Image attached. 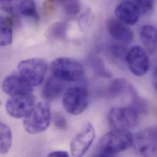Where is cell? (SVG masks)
I'll use <instances>...</instances> for the list:
<instances>
[{
    "label": "cell",
    "mask_w": 157,
    "mask_h": 157,
    "mask_svg": "<svg viewBox=\"0 0 157 157\" xmlns=\"http://www.w3.org/2000/svg\"><path fill=\"white\" fill-rule=\"evenodd\" d=\"M20 12L27 17L39 18L37 7L34 0H21L20 2Z\"/></svg>",
    "instance_id": "obj_20"
},
{
    "label": "cell",
    "mask_w": 157,
    "mask_h": 157,
    "mask_svg": "<svg viewBox=\"0 0 157 157\" xmlns=\"http://www.w3.org/2000/svg\"><path fill=\"white\" fill-rule=\"evenodd\" d=\"M94 72L96 75L103 78H110L112 77L111 73L106 69L103 61L98 58H94L90 62Z\"/></svg>",
    "instance_id": "obj_22"
},
{
    "label": "cell",
    "mask_w": 157,
    "mask_h": 157,
    "mask_svg": "<svg viewBox=\"0 0 157 157\" xmlns=\"http://www.w3.org/2000/svg\"><path fill=\"white\" fill-rule=\"evenodd\" d=\"M139 9L141 14H146L150 12L154 8V0H131Z\"/></svg>",
    "instance_id": "obj_24"
},
{
    "label": "cell",
    "mask_w": 157,
    "mask_h": 157,
    "mask_svg": "<svg viewBox=\"0 0 157 157\" xmlns=\"http://www.w3.org/2000/svg\"><path fill=\"white\" fill-rule=\"evenodd\" d=\"M111 54L118 59H122L123 58H125L127 53L125 48L121 45H113L111 48Z\"/></svg>",
    "instance_id": "obj_26"
},
{
    "label": "cell",
    "mask_w": 157,
    "mask_h": 157,
    "mask_svg": "<svg viewBox=\"0 0 157 157\" xmlns=\"http://www.w3.org/2000/svg\"><path fill=\"white\" fill-rule=\"evenodd\" d=\"M108 32L111 37L122 43L128 44L133 40V33L117 18H110L107 21Z\"/></svg>",
    "instance_id": "obj_12"
},
{
    "label": "cell",
    "mask_w": 157,
    "mask_h": 157,
    "mask_svg": "<svg viewBox=\"0 0 157 157\" xmlns=\"http://www.w3.org/2000/svg\"><path fill=\"white\" fill-rule=\"evenodd\" d=\"M140 113L133 106L112 108L108 115L109 125L112 130H127L135 127Z\"/></svg>",
    "instance_id": "obj_4"
},
{
    "label": "cell",
    "mask_w": 157,
    "mask_h": 157,
    "mask_svg": "<svg viewBox=\"0 0 157 157\" xmlns=\"http://www.w3.org/2000/svg\"><path fill=\"white\" fill-rule=\"evenodd\" d=\"M136 147L145 157H157V145L144 140H136Z\"/></svg>",
    "instance_id": "obj_19"
},
{
    "label": "cell",
    "mask_w": 157,
    "mask_h": 157,
    "mask_svg": "<svg viewBox=\"0 0 157 157\" xmlns=\"http://www.w3.org/2000/svg\"><path fill=\"white\" fill-rule=\"evenodd\" d=\"M134 142L127 130H112L104 135L98 143L99 156L111 157L128 149Z\"/></svg>",
    "instance_id": "obj_1"
},
{
    "label": "cell",
    "mask_w": 157,
    "mask_h": 157,
    "mask_svg": "<svg viewBox=\"0 0 157 157\" xmlns=\"http://www.w3.org/2000/svg\"><path fill=\"white\" fill-rule=\"evenodd\" d=\"M114 13L117 19L129 25H135L141 15L136 5L131 0H124L119 3Z\"/></svg>",
    "instance_id": "obj_11"
},
{
    "label": "cell",
    "mask_w": 157,
    "mask_h": 157,
    "mask_svg": "<svg viewBox=\"0 0 157 157\" xmlns=\"http://www.w3.org/2000/svg\"><path fill=\"white\" fill-rule=\"evenodd\" d=\"M48 156L51 157H67L69 156V155L66 151H53V152H52L51 153H50Z\"/></svg>",
    "instance_id": "obj_27"
},
{
    "label": "cell",
    "mask_w": 157,
    "mask_h": 157,
    "mask_svg": "<svg viewBox=\"0 0 157 157\" xmlns=\"http://www.w3.org/2000/svg\"><path fill=\"white\" fill-rule=\"evenodd\" d=\"M152 82H153V85H154L155 89L157 91V68L155 70L154 74H153Z\"/></svg>",
    "instance_id": "obj_28"
},
{
    "label": "cell",
    "mask_w": 157,
    "mask_h": 157,
    "mask_svg": "<svg viewBox=\"0 0 157 157\" xmlns=\"http://www.w3.org/2000/svg\"><path fill=\"white\" fill-rule=\"evenodd\" d=\"M63 81L53 76L48 79L42 89V96L47 100L58 98L64 92L65 84Z\"/></svg>",
    "instance_id": "obj_13"
},
{
    "label": "cell",
    "mask_w": 157,
    "mask_h": 157,
    "mask_svg": "<svg viewBox=\"0 0 157 157\" xmlns=\"http://www.w3.org/2000/svg\"><path fill=\"white\" fill-rule=\"evenodd\" d=\"M20 0H1V6L2 9L11 15L17 17L20 12Z\"/></svg>",
    "instance_id": "obj_21"
},
{
    "label": "cell",
    "mask_w": 157,
    "mask_h": 157,
    "mask_svg": "<svg viewBox=\"0 0 157 157\" xmlns=\"http://www.w3.org/2000/svg\"><path fill=\"white\" fill-rule=\"evenodd\" d=\"M65 13L70 16L76 15L80 10L79 0H59Z\"/></svg>",
    "instance_id": "obj_23"
},
{
    "label": "cell",
    "mask_w": 157,
    "mask_h": 157,
    "mask_svg": "<svg viewBox=\"0 0 157 157\" xmlns=\"http://www.w3.org/2000/svg\"><path fill=\"white\" fill-rule=\"evenodd\" d=\"M19 75L33 86L41 84L48 70V64L42 58H31L19 63L17 66Z\"/></svg>",
    "instance_id": "obj_5"
},
{
    "label": "cell",
    "mask_w": 157,
    "mask_h": 157,
    "mask_svg": "<svg viewBox=\"0 0 157 157\" xmlns=\"http://www.w3.org/2000/svg\"><path fill=\"white\" fill-rule=\"evenodd\" d=\"M13 39V20L10 17H1V46L5 47L12 43Z\"/></svg>",
    "instance_id": "obj_16"
},
{
    "label": "cell",
    "mask_w": 157,
    "mask_h": 157,
    "mask_svg": "<svg viewBox=\"0 0 157 157\" xmlns=\"http://www.w3.org/2000/svg\"><path fill=\"white\" fill-rule=\"evenodd\" d=\"M54 77L64 82H75L82 78L84 74L83 66L71 58L60 57L55 59L50 66Z\"/></svg>",
    "instance_id": "obj_3"
},
{
    "label": "cell",
    "mask_w": 157,
    "mask_h": 157,
    "mask_svg": "<svg viewBox=\"0 0 157 157\" xmlns=\"http://www.w3.org/2000/svg\"><path fill=\"white\" fill-rule=\"evenodd\" d=\"M33 86L20 75H11L3 80L2 89L8 95L17 96L31 94Z\"/></svg>",
    "instance_id": "obj_10"
},
{
    "label": "cell",
    "mask_w": 157,
    "mask_h": 157,
    "mask_svg": "<svg viewBox=\"0 0 157 157\" xmlns=\"http://www.w3.org/2000/svg\"><path fill=\"white\" fill-rule=\"evenodd\" d=\"M95 138V131L93 125L86 124L74 137L71 144V154L74 157L83 156L89 149Z\"/></svg>",
    "instance_id": "obj_9"
},
{
    "label": "cell",
    "mask_w": 157,
    "mask_h": 157,
    "mask_svg": "<svg viewBox=\"0 0 157 157\" xmlns=\"http://www.w3.org/2000/svg\"><path fill=\"white\" fill-rule=\"evenodd\" d=\"M55 126L59 130H65L67 128V121L65 116L61 113H55L53 117Z\"/></svg>",
    "instance_id": "obj_25"
},
{
    "label": "cell",
    "mask_w": 157,
    "mask_h": 157,
    "mask_svg": "<svg viewBox=\"0 0 157 157\" xmlns=\"http://www.w3.org/2000/svg\"><path fill=\"white\" fill-rule=\"evenodd\" d=\"M51 119L52 114L49 105L45 102H39L24 118L23 127L29 134H39L48 128Z\"/></svg>",
    "instance_id": "obj_2"
},
{
    "label": "cell",
    "mask_w": 157,
    "mask_h": 157,
    "mask_svg": "<svg viewBox=\"0 0 157 157\" xmlns=\"http://www.w3.org/2000/svg\"><path fill=\"white\" fill-rule=\"evenodd\" d=\"M89 104V94L83 86H77L67 89L64 92L63 105L67 112L72 115L82 113Z\"/></svg>",
    "instance_id": "obj_6"
},
{
    "label": "cell",
    "mask_w": 157,
    "mask_h": 157,
    "mask_svg": "<svg viewBox=\"0 0 157 157\" xmlns=\"http://www.w3.org/2000/svg\"><path fill=\"white\" fill-rule=\"evenodd\" d=\"M68 26L65 22L58 21L52 25L48 29L47 36L52 40H63L67 36Z\"/></svg>",
    "instance_id": "obj_18"
},
{
    "label": "cell",
    "mask_w": 157,
    "mask_h": 157,
    "mask_svg": "<svg viewBox=\"0 0 157 157\" xmlns=\"http://www.w3.org/2000/svg\"><path fill=\"white\" fill-rule=\"evenodd\" d=\"M108 92L113 97L128 94L131 95L132 98L138 95L133 86L127 80L124 78L114 79L108 88Z\"/></svg>",
    "instance_id": "obj_15"
},
{
    "label": "cell",
    "mask_w": 157,
    "mask_h": 157,
    "mask_svg": "<svg viewBox=\"0 0 157 157\" xmlns=\"http://www.w3.org/2000/svg\"><path fill=\"white\" fill-rule=\"evenodd\" d=\"M140 37L146 49L150 53L157 50V28L153 25L144 26L140 32Z\"/></svg>",
    "instance_id": "obj_14"
},
{
    "label": "cell",
    "mask_w": 157,
    "mask_h": 157,
    "mask_svg": "<svg viewBox=\"0 0 157 157\" xmlns=\"http://www.w3.org/2000/svg\"><path fill=\"white\" fill-rule=\"evenodd\" d=\"M125 61L130 72L137 77L145 75L149 70L150 62L147 52L139 45L132 47L125 57Z\"/></svg>",
    "instance_id": "obj_7"
},
{
    "label": "cell",
    "mask_w": 157,
    "mask_h": 157,
    "mask_svg": "<svg viewBox=\"0 0 157 157\" xmlns=\"http://www.w3.org/2000/svg\"><path fill=\"white\" fill-rule=\"evenodd\" d=\"M36 105V98L32 94L12 96L6 103L7 114L15 119L25 118Z\"/></svg>",
    "instance_id": "obj_8"
},
{
    "label": "cell",
    "mask_w": 157,
    "mask_h": 157,
    "mask_svg": "<svg viewBox=\"0 0 157 157\" xmlns=\"http://www.w3.org/2000/svg\"><path fill=\"white\" fill-rule=\"evenodd\" d=\"M12 143V133L6 124L1 122L0 124V152L5 155L9 151Z\"/></svg>",
    "instance_id": "obj_17"
}]
</instances>
